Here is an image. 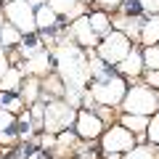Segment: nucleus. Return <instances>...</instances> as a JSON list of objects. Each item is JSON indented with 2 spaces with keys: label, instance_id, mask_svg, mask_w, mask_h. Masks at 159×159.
I'll use <instances>...</instances> for the list:
<instances>
[{
  "label": "nucleus",
  "instance_id": "24",
  "mask_svg": "<svg viewBox=\"0 0 159 159\" xmlns=\"http://www.w3.org/2000/svg\"><path fill=\"white\" fill-rule=\"evenodd\" d=\"M143 69H159V45H148L141 51Z\"/></svg>",
  "mask_w": 159,
  "mask_h": 159
},
{
  "label": "nucleus",
  "instance_id": "1",
  "mask_svg": "<svg viewBox=\"0 0 159 159\" xmlns=\"http://www.w3.org/2000/svg\"><path fill=\"white\" fill-rule=\"evenodd\" d=\"M56 61V74L61 77L64 88H74V90H85L88 80H90V69H88V56L85 51H80L77 43L69 37L58 40L56 51L51 53Z\"/></svg>",
  "mask_w": 159,
  "mask_h": 159
},
{
  "label": "nucleus",
  "instance_id": "34",
  "mask_svg": "<svg viewBox=\"0 0 159 159\" xmlns=\"http://www.w3.org/2000/svg\"><path fill=\"white\" fill-rule=\"evenodd\" d=\"M27 159H45V151H34V154H29Z\"/></svg>",
  "mask_w": 159,
  "mask_h": 159
},
{
  "label": "nucleus",
  "instance_id": "14",
  "mask_svg": "<svg viewBox=\"0 0 159 159\" xmlns=\"http://www.w3.org/2000/svg\"><path fill=\"white\" fill-rule=\"evenodd\" d=\"M88 21H90V29L96 32V37H106L109 32H111V16H109L106 11H93L88 13Z\"/></svg>",
  "mask_w": 159,
  "mask_h": 159
},
{
  "label": "nucleus",
  "instance_id": "22",
  "mask_svg": "<svg viewBox=\"0 0 159 159\" xmlns=\"http://www.w3.org/2000/svg\"><path fill=\"white\" fill-rule=\"evenodd\" d=\"M0 109H6L13 117H19L24 111V101H21V96H13V93H0Z\"/></svg>",
  "mask_w": 159,
  "mask_h": 159
},
{
  "label": "nucleus",
  "instance_id": "11",
  "mask_svg": "<svg viewBox=\"0 0 159 159\" xmlns=\"http://www.w3.org/2000/svg\"><path fill=\"white\" fill-rule=\"evenodd\" d=\"M117 72H119V77H130V80L141 77V74H143V58H141V51H135V48H133V51L117 64Z\"/></svg>",
  "mask_w": 159,
  "mask_h": 159
},
{
  "label": "nucleus",
  "instance_id": "7",
  "mask_svg": "<svg viewBox=\"0 0 159 159\" xmlns=\"http://www.w3.org/2000/svg\"><path fill=\"white\" fill-rule=\"evenodd\" d=\"M101 148L103 154H127L135 148V135L130 130H125L122 125H111L101 135Z\"/></svg>",
  "mask_w": 159,
  "mask_h": 159
},
{
  "label": "nucleus",
  "instance_id": "13",
  "mask_svg": "<svg viewBox=\"0 0 159 159\" xmlns=\"http://www.w3.org/2000/svg\"><path fill=\"white\" fill-rule=\"evenodd\" d=\"M21 82H24L21 69L19 66H8V72L3 74V80H0V93H13V96H19Z\"/></svg>",
  "mask_w": 159,
  "mask_h": 159
},
{
  "label": "nucleus",
  "instance_id": "6",
  "mask_svg": "<svg viewBox=\"0 0 159 159\" xmlns=\"http://www.w3.org/2000/svg\"><path fill=\"white\" fill-rule=\"evenodd\" d=\"M3 16L11 27H16L21 34H34L37 27H34V8L29 6L27 0H6L3 6Z\"/></svg>",
  "mask_w": 159,
  "mask_h": 159
},
{
  "label": "nucleus",
  "instance_id": "28",
  "mask_svg": "<svg viewBox=\"0 0 159 159\" xmlns=\"http://www.w3.org/2000/svg\"><path fill=\"white\" fill-rule=\"evenodd\" d=\"M138 6L148 16H159V0H138Z\"/></svg>",
  "mask_w": 159,
  "mask_h": 159
},
{
  "label": "nucleus",
  "instance_id": "9",
  "mask_svg": "<svg viewBox=\"0 0 159 159\" xmlns=\"http://www.w3.org/2000/svg\"><path fill=\"white\" fill-rule=\"evenodd\" d=\"M66 37H69V40H74V43H77L80 48H85V51H93V48H96L98 43H101V40L96 37V32L90 29L88 13L72 21V27H69V34H66Z\"/></svg>",
  "mask_w": 159,
  "mask_h": 159
},
{
  "label": "nucleus",
  "instance_id": "20",
  "mask_svg": "<svg viewBox=\"0 0 159 159\" xmlns=\"http://www.w3.org/2000/svg\"><path fill=\"white\" fill-rule=\"evenodd\" d=\"M40 51H43V43H40V37H34V34L21 37V43H19V56L32 58V56H37Z\"/></svg>",
  "mask_w": 159,
  "mask_h": 159
},
{
  "label": "nucleus",
  "instance_id": "23",
  "mask_svg": "<svg viewBox=\"0 0 159 159\" xmlns=\"http://www.w3.org/2000/svg\"><path fill=\"white\" fill-rule=\"evenodd\" d=\"M80 6V0H48V8H51L53 13H56L58 19H66V13L72 11V8H77Z\"/></svg>",
  "mask_w": 159,
  "mask_h": 159
},
{
  "label": "nucleus",
  "instance_id": "25",
  "mask_svg": "<svg viewBox=\"0 0 159 159\" xmlns=\"http://www.w3.org/2000/svg\"><path fill=\"white\" fill-rule=\"evenodd\" d=\"M146 141L151 146H159V111L148 117V127H146Z\"/></svg>",
  "mask_w": 159,
  "mask_h": 159
},
{
  "label": "nucleus",
  "instance_id": "18",
  "mask_svg": "<svg viewBox=\"0 0 159 159\" xmlns=\"http://www.w3.org/2000/svg\"><path fill=\"white\" fill-rule=\"evenodd\" d=\"M19 96H21L24 106H32V103L40 101V80L37 77H27L21 82V90H19Z\"/></svg>",
  "mask_w": 159,
  "mask_h": 159
},
{
  "label": "nucleus",
  "instance_id": "16",
  "mask_svg": "<svg viewBox=\"0 0 159 159\" xmlns=\"http://www.w3.org/2000/svg\"><path fill=\"white\" fill-rule=\"evenodd\" d=\"M16 141V117L6 109H0V143Z\"/></svg>",
  "mask_w": 159,
  "mask_h": 159
},
{
  "label": "nucleus",
  "instance_id": "3",
  "mask_svg": "<svg viewBox=\"0 0 159 159\" xmlns=\"http://www.w3.org/2000/svg\"><path fill=\"white\" fill-rule=\"evenodd\" d=\"M88 93H90L93 103H98V106H109V109L119 106L127 93V80L119 74H109L106 80H93Z\"/></svg>",
  "mask_w": 159,
  "mask_h": 159
},
{
  "label": "nucleus",
  "instance_id": "8",
  "mask_svg": "<svg viewBox=\"0 0 159 159\" xmlns=\"http://www.w3.org/2000/svg\"><path fill=\"white\" fill-rule=\"evenodd\" d=\"M106 125L98 119L96 111L90 109H77V119H74V133H77L80 141H96V138L103 135Z\"/></svg>",
  "mask_w": 159,
  "mask_h": 159
},
{
  "label": "nucleus",
  "instance_id": "31",
  "mask_svg": "<svg viewBox=\"0 0 159 159\" xmlns=\"http://www.w3.org/2000/svg\"><path fill=\"white\" fill-rule=\"evenodd\" d=\"M40 146L43 148H56V135H51V133L40 135Z\"/></svg>",
  "mask_w": 159,
  "mask_h": 159
},
{
  "label": "nucleus",
  "instance_id": "30",
  "mask_svg": "<svg viewBox=\"0 0 159 159\" xmlns=\"http://www.w3.org/2000/svg\"><path fill=\"white\" fill-rule=\"evenodd\" d=\"M122 3H125V0H98L101 11H114V8H122Z\"/></svg>",
  "mask_w": 159,
  "mask_h": 159
},
{
  "label": "nucleus",
  "instance_id": "2",
  "mask_svg": "<svg viewBox=\"0 0 159 159\" xmlns=\"http://www.w3.org/2000/svg\"><path fill=\"white\" fill-rule=\"evenodd\" d=\"M119 106H122V114L151 117V114L159 111V90H154L148 85H133V88H127Z\"/></svg>",
  "mask_w": 159,
  "mask_h": 159
},
{
  "label": "nucleus",
  "instance_id": "12",
  "mask_svg": "<svg viewBox=\"0 0 159 159\" xmlns=\"http://www.w3.org/2000/svg\"><path fill=\"white\" fill-rule=\"evenodd\" d=\"M40 88L45 90L43 103H48V101H61V98H64V90H66V88H64V82H61V77H58L56 72L40 80Z\"/></svg>",
  "mask_w": 159,
  "mask_h": 159
},
{
  "label": "nucleus",
  "instance_id": "33",
  "mask_svg": "<svg viewBox=\"0 0 159 159\" xmlns=\"http://www.w3.org/2000/svg\"><path fill=\"white\" fill-rule=\"evenodd\" d=\"M32 8H40V6H48V0H27Z\"/></svg>",
  "mask_w": 159,
  "mask_h": 159
},
{
  "label": "nucleus",
  "instance_id": "4",
  "mask_svg": "<svg viewBox=\"0 0 159 159\" xmlns=\"http://www.w3.org/2000/svg\"><path fill=\"white\" fill-rule=\"evenodd\" d=\"M133 51V40L127 34H122L119 29H111L106 37H101V43L96 45V56L101 58L106 66H117L127 53Z\"/></svg>",
  "mask_w": 159,
  "mask_h": 159
},
{
  "label": "nucleus",
  "instance_id": "37",
  "mask_svg": "<svg viewBox=\"0 0 159 159\" xmlns=\"http://www.w3.org/2000/svg\"><path fill=\"white\" fill-rule=\"evenodd\" d=\"M154 154H157V159H159V146H157V148H154Z\"/></svg>",
  "mask_w": 159,
  "mask_h": 159
},
{
  "label": "nucleus",
  "instance_id": "32",
  "mask_svg": "<svg viewBox=\"0 0 159 159\" xmlns=\"http://www.w3.org/2000/svg\"><path fill=\"white\" fill-rule=\"evenodd\" d=\"M8 66H11V61H8V53L0 48V80H3V74L8 72Z\"/></svg>",
  "mask_w": 159,
  "mask_h": 159
},
{
  "label": "nucleus",
  "instance_id": "38",
  "mask_svg": "<svg viewBox=\"0 0 159 159\" xmlns=\"http://www.w3.org/2000/svg\"><path fill=\"white\" fill-rule=\"evenodd\" d=\"M80 3H93V0H80Z\"/></svg>",
  "mask_w": 159,
  "mask_h": 159
},
{
  "label": "nucleus",
  "instance_id": "29",
  "mask_svg": "<svg viewBox=\"0 0 159 159\" xmlns=\"http://www.w3.org/2000/svg\"><path fill=\"white\" fill-rule=\"evenodd\" d=\"M143 85H148V88H154V90H159V69H148L146 74H143Z\"/></svg>",
  "mask_w": 159,
  "mask_h": 159
},
{
  "label": "nucleus",
  "instance_id": "35",
  "mask_svg": "<svg viewBox=\"0 0 159 159\" xmlns=\"http://www.w3.org/2000/svg\"><path fill=\"white\" fill-rule=\"evenodd\" d=\"M103 159H122V154H103Z\"/></svg>",
  "mask_w": 159,
  "mask_h": 159
},
{
  "label": "nucleus",
  "instance_id": "17",
  "mask_svg": "<svg viewBox=\"0 0 159 159\" xmlns=\"http://www.w3.org/2000/svg\"><path fill=\"white\" fill-rule=\"evenodd\" d=\"M143 45H159V16H148L141 27V37H138Z\"/></svg>",
  "mask_w": 159,
  "mask_h": 159
},
{
  "label": "nucleus",
  "instance_id": "27",
  "mask_svg": "<svg viewBox=\"0 0 159 159\" xmlns=\"http://www.w3.org/2000/svg\"><path fill=\"white\" fill-rule=\"evenodd\" d=\"M43 114H45V103H43V101L32 103V109H29V119H32L34 127H43Z\"/></svg>",
  "mask_w": 159,
  "mask_h": 159
},
{
  "label": "nucleus",
  "instance_id": "21",
  "mask_svg": "<svg viewBox=\"0 0 159 159\" xmlns=\"http://www.w3.org/2000/svg\"><path fill=\"white\" fill-rule=\"evenodd\" d=\"M21 37H24V34L19 32L16 27H11V24H3V27H0V48H3V51L11 48V45H19Z\"/></svg>",
  "mask_w": 159,
  "mask_h": 159
},
{
  "label": "nucleus",
  "instance_id": "10",
  "mask_svg": "<svg viewBox=\"0 0 159 159\" xmlns=\"http://www.w3.org/2000/svg\"><path fill=\"white\" fill-rule=\"evenodd\" d=\"M51 66H53L51 53H48V51H40L37 56L27 58V64H24V66H19V69H21L24 77H37V80H43V77H48V74H51Z\"/></svg>",
  "mask_w": 159,
  "mask_h": 159
},
{
  "label": "nucleus",
  "instance_id": "36",
  "mask_svg": "<svg viewBox=\"0 0 159 159\" xmlns=\"http://www.w3.org/2000/svg\"><path fill=\"white\" fill-rule=\"evenodd\" d=\"M3 19H6V16H3V11H0V27H3V24H6V21H3Z\"/></svg>",
  "mask_w": 159,
  "mask_h": 159
},
{
  "label": "nucleus",
  "instance_id": "19",
  "mask_svg": "<svg viewBox=\"0 0 159 159\" xmlns=\"http://www.w3.org/2000/svg\"><path fill=\"white\" fill-rule=\"evenodd\" d=\"M119 125L125 127V130H130L133 135H141L148 127V117H141V114H122V117H119Z\"/></svg>",
  "mask_w": 159,
  "mask_h": 159
},
{
  "label": "nucleus",
  "instance_id": "15",
  "mask_svg": "<svg viewBox=\"0 0 159 159\" xmlns=\"http://www.w3.org/2000/svg\"><path fill=\"white\" fill-rule=\"evenodd\" d=\"M34 27L43 29V32H53L58 27V16L48 6H40V8H34Z\"/></svg>",
  "mask_w": 159,
  "mask_h": 159
},
{
  "label": "nucleus",
  "instance_id": "5",
  "mask_svg": "<svg viewBox=\"0 0 159 159\" xmlns=\"http://www.w3.org/2000/svg\"><path fill=\"white\" fill-rule=\"evenodd\" d=\"M77 119V109H72L66 101H48L45 103V114H43V133H51V135H58V133L69 130Z\"/></svg>",
  "mask_w": 159,
  "mask_h": 159
},
{
  "label": "nucleus",
  "instance_id": "26",
  "mask_svg": "<svg viewBox=\"0 0 159 159\" xmlns=\"http://www.w3.org/2000/svg\"><path fill=\"white\" fill-rule=\"evenodd\" d=\"M122 159H157V154H154V146H135Z\"/></svg>",
  "mask_w": 159,
  "mask_h": 159
}]
</instances>
